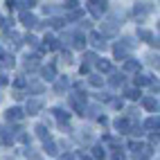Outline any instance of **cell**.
Here are the masks:
<instances>
[{
  "instance_id": "obj_22",
  "label": "cell",
  "mask_w": 160,
  "mask_h": 160,
  "mask_svg": "<svg viewBox=\"0 0 160 160\" xmlns=\"http://www.w3.org/2000/svg\"><path fill=\"white\" fill-rule=\"evenodd\" d=\"M43 90H45V86H43V83H38V81H32V83H29V92H34V95H41Z\"/></svg>"
},
{
  "instance_id": "obj_33",
  "label": "cell",
  "mask_w": 160,
  "mask_h": 160,
  "mask_svg": "<svg viewBox=\"0 0 160 160\" xmlns=\"http://www.w3.org/2000/svg\"><path fill=\"white\" fill-rule=\"evenodd\" d=\"M25 41H27L29 45H38V38H36V36H32V34H27V36H25Z\"/></svg>"
},
{
  "instance_id": "obj_20",
  "label": "cell",
  "mask_w": 160,
  "mask_h": 160,
  "mask_svg": "<svg viewBox=\"0 0 160 160\" xmlns=\"http://www.w3.org/2000/svg\"><path fill=\"white\" fill-rule=\"evenodd\" d=\"M97 68H99V72H111L113 70L111 61H106V59H97Z\"/></svg>"
},
{
  "instance_id": "obj_35",
  "label": "cell",
  "mask_w": 160,
  "mask_h": 160,
  "mask_svg": "<svg viewBox=\"0 0 160 160\" xmlns=\"http://www.w3.org/2000/svg\"><path fill=\"white\" fill-rule=\"evenodd\" d=\"M90 83H92V86H102V77H97V74H92V77H90Z\"/></svg>"
},
{
  "instance_id": "obj_9",
  "label": "cell",
  "mask_w": 160,
  "mask_h": 160,
  "mask_svg": "<svg viewBox=\"0 0 160 160\" xmlns=\"http://www.w3.org/2000/svg\"><path fill=\"white\" fill-rule=\"evenodd\" d=\"M43 151L48 156H59V147H57V142H52V140H43Z\"/></svg>"
},
{
  "instance_id": "obj_27",
  "label": "cell",
  "mask_w": 160,
  "mask_h": 160,
  "mask_svg": "<svg viewBox=\"0 0 160 160\" xmlns=\"http://www.w3.org/2000/svg\"><path fill=\"white\" fill-rule=\"evenodd\" d=\"M83 63H86V66L97 63V54H95V52H86V54H83Z\"/></svg>"
},
{
  "instance_id": "obj_36",
  "label": "cell",
  "mask_w": 160,
  "mask_h": 160,
  "mask_svg": "<svg viewBox=\"0 0 160 160\" xmlns=\"http://www.w3.org/2000/svg\"><path fill=\"white\" fill-rule=\"evenodd\" d=\"M14 86H16V88H23V86H27V81H25L23 77H18V79L14 81Z\"/></svg>"
},
{
  "instance_id": "obj_14",
  "label": "cell",
  "mask_w": 160,
  "mask_h": 160,
  "mask_svg": "<svg viewBox=\"0 0 160 160\" xmlns=\"http://www.w3.org/2000/svg\"><path fill=\"white\" fill-rule=\"evenodd\" d=\"M138 70H140V61H135V59L124 61V72H138Z\"/></svg>"
},
{
  "instance_id": "obj_6",
  "label": "cell",
  "mask_w": 160,
  "mask_h": 160,
  "mask_svg": "<svg viewBox=\"0 0 160 160\" xmlns=\"http://www.w3.org/2000/svg\"><path fill=\"white\" fill-rule=\"evenodd\" d=\"M115 129L120 133H131V122L126 120V117H117L115 120Z\"/></svg>"
},
{
  "instance_id": "obj_18",
  "label": "cell",
  "mask_w": 160,
  "mask_h": 160,
  "mask_svg": "<svg viewBox=\"0 0 160 160\" xmlns=\"http://www.w3.org/2000/svg\"><path fill=\"white\" fill-rule=\"evenodd\" d=\"M0 140H2V144H5V147H9V144L14 142V135H9L5 126H0Z\"/></svg>"
},
{
  "instance_id": "obj_30",
  "label": "cell",
  "mask_w": 160,
  "mask_h": 160,
  "mask_svg": "<svg viewBox=\"0 0 160 160\" xmlns=\"http://www.w3.org/2000/svg\"><path fill=\"white\" fill-rule=\"evenodd\" d=\"M149 9H151V7H149V5L144 2V5H135V9H133V12H135V16H138V14H140V16H144V14L149 12Z\"/></svg>"
},
{
  "instance_id": "obj_28",
  "label": "cell",
  "mask_w": 160,
  "mask_h": 160,
  "mask_svg": "<svg viewBox=\"0 0 160 160\" xmlns=\"http://www.w3.org/2000/svg\"><path fill=\"white\" fill-rule=\"evenodd\" d=\"M38 66V57H27V61H25V68L27 70H34Z\"/></svg>"
},
{
  "instance_id": "obj_7",
  "label": "cell",
  "mask_w": 160,
  "mask_h": 160,
  "mask_svg": "<svg viewBox=\"0 0 160 160\" xmlns=\"http://www.w3.org/2000/svg\"><path fill=\"white\" fill-rule=\"evenodd\" d=\"M70 41H72V48H74V50H83V48H86V43H88L83 34H72Z\"/></svg>"
},
{
  "instance_id": "obj_41",
  "label": "cell",
  "mask_w": 160,
  "mask_h": 160,
  "mask_svg": "<svg viewBox=\"0 0 160 160\" xmlns=\"http://www.w3.org/2000/svg\"><path fill=\"white\" fill-rule=\"evenodd\" d=\"M7 83H9V79L5 77V74H0V86H7Z\"/></svg>"
},
{
  "instance_id": "obj_31",
  "label": "cell",
  "mask_w": 160,
  "mask_h": 160,
  "mask_svg": "<svg viewBox=\"0 0 160 160\" xmlns=\"http://www.w3.org/2000/svg\"><path fill=\"white\" fill-rule=\"evenodd\" d=\"M111 83H113V86H122V83H124V74H113Z\"/></svg>"
},
{
  "instance_id": "obj_42",
  "label": "cell",
  "mask_w": 160,
  "mask_h": 160,
  "mask_svg": "<svg viewBox=\"0 0 160 160\" xmlns=\"http://www.w3.org/2000/svg\"><path fill=\"white\" fill-rule=\"evenodd\" d=\"M14 97H16V99H23V97H25V92H20V90H16V92H14Z\"/></svg>"
},
{
  "instance_id": "obj_24",
  "label": "cell",
  "mask_w": 160,
  "mask_h": 160,
  "mask_svg": "<svg viewBox=\"0 0 160 160\" xmlns=\"http://www.w3.org/2000/svg\"><path fill=\"white\" fill-rule=\"evenodd\" d=\"M144 129L147 131H153V129L158 131V117H149V120L144 122Z\"/></svg>"
},
{
  "instance_id": "obj_8",
  "label": "cell",
  "mask_w": 160,
  "mask_h": 160,
  "mask_svg": "<svg viewBox=\"0 0 160 160\" xmlns=\"http://www.w3.org/2000/svg\"><path fill=\"white\" fill-rule=\"evenodd\" d=\"M20 23H23V25H25V27L29 29V27H36V23H38V20H36V16H34V14L25 12L23 16H20Z\"/></svg>"
},
{
  "instance_id": "obj_26",
  "label": "cell",
  "mask_w": 160,
  "mask_h": 160,
  "mask_svg": "<svg viewBox=\"0 0 160 160\" xmlns=\"http://www.w3.org/2000/svg\"><path fill=\"white\" fill-rule=\"evenodd\" d=\"M124 95H126L129 99H140V90H138V88H126Z\"/></svg>"
},
{
  "instance_id": "obj_40",
  "label": "cell",
  "mask_w": 160,
  "mask_h": 160,
  "mask_svg": "<svg viewBox=\"0 0 160 160\" xmlns=\"http://www.w3.org/2000/svg\"><path fill=\"white\" fill-rule=\"evenodd\" d=\"M61 57H63V61H66V63H70V61H72V57H70V52H63Z\"/></svg>"
},
{
  "instance_id": "obj_15",
  "label": "cell",
  "mask_w": 160,
  "mask_h": 160,
  "mask_svg": "<svg viewBox=\"0 0 160 160\" xmlns=\"http://www.w3.org/2000/svg\"><path fill=\"white\" fill-rule=\"evenodd\" d=\"M41 72H43V79H48V81H54V79H57V70H54L52 63H50V66H45Z\"/></svg>"
},
{
  "instance_id": "obj_3",
  "label": "cell",
  "mask_w": 160,
  "mask_h": 160,
  "mask_svg": "<svg viewBox=\"0 0 160 160\" xmlns=\"http://www.w3.org/2000/svg\"><path fill=\"white\" fill-rule=\"evenodd\" d=\"M88 9H90V14L95 18H99L106 9H108V2H88Z\"/></svg>"
},
{
  "instance_id": "obj_17",
  "label": "cell",
  "mask_w": 160,
  "mask_h": 160,
  "mask_svg": "<svg viewBox=\"0 0 160 160\" xmlns=\"http://www.w3.org/2000/svg\"><path fill=\"white\" fill-rule=\"evenodd\" d=\"M133 83H135V88L140 90V86H149V83H151V79H149V77H144V74H135Z\"/></svg>"
},
{
  "instance_id": "obj_19",
  "label": "cell",
  "mask_w": 160,
  "mask_h": 160,
  "mask_svg": "<svg viewBox=\"0 0 160 160\" xmlns=\"http://www.w3.org/2000/svg\"><path fill=\"white\" fill-rule=\"evenodd\" d=\"M34 131H36V135L41 138V140H50V133H48V126L45 124H36Z\"/></svg>"
},
{
  "instance_id": "obj_21",
  "label": "cell",
  "mask_w": 160,
  "mask_h": 160,
  "mask_svg": "<svg viewBox=\"0 0 160 160\" xmlns=\"http://www.w3.org/2000/svg\"><path fill=\"white\" fill-rule=\"evenodd\" d=\"M97 158V160H104L106 158V151H104V147L102 144H97V147H92V160Z\"/></svg>"
},
{
  "instance_id": "obj_10",
  "label": "cell",
  "mask_w": 160,
  "mask_h": 160,
  "mask_svg": "<svg viewBox=\"0 0 160 160\" xmlns=\"http://www.w3.org/2000/svg\"><path fill=\"white\" fill-rule=\"evenodd\" d=\"M14 57L12 54H7V52H2V48H0V66H5V68H14Z\"/></svg>"
},
{
  "instance_id": "obj_32",
  "label": "cell",
  "mask_w": 160,
  "mask_h": 160,
  "mask_svg": "<svg viewBox=\"0 0 160 160\" xmlns=\"http://www.w3.org/2000/svg\"><path fill=\"white\" fill-rule=\"evenodd\" d=\"M77 0H68V2H63V7H66V9H70V12H74V9H77Z\"/></svg>"
},
{
  "instance_id": "obj_5",
  "label": "cell",
  "mask_w": 160,
  "mask_h": 160,
  "mask_svg": "<svg viewBox=\"0 0 160 160\" xmlns=\"http://www.w3.org/2000/svg\"><path fill=\"white\" fill-rule=\"evenodd\" d=\"M41 108H43V102H41V99H29L27 106H25V111H27L29 115H38Z\"/></svg>"
},
{
  "instance_id": "obj_11",
  "label": "cell",
  "mask_w": 160,
  "mask_h": 160,
  "mask_svg": "<svg viewBox=\"0 0 160 160\" xmlns=\"http://www.w3.org/2000/svg\"><path fill=\"white\" fill-rule=\"evenodd\" d=\"M138 36L144 38L149 45H156V48H158V41H156V36L151 34V32H147V29H138Z\"/></svg>"
},
{
  "instance_id": "obj_37",
  "label": "cell",
  "mask_w": 160,
  "mask_h": 160,
  "mask_svg": "<svg viewBox=\"0 0 160 160\" xmlns=\"http://www.w3.org/2000/svg\"><path fill=\"white\" fill-rule=\"evenodd\" d=\"M18 140H20V142H25V144H27V142H32V138H29L27 133H18Z\"/></svg>"
},
{
  "instance_id": "obj_29",
  "label": "cell",
  "mask_w": 160,
  "mask_h": 160,
  "mask_svg": "<svg viewBox=\"0 0 160 160\" xmlns=\"http://www.w3.org/2000/svg\"><path fill=\"white\" fill-rule=\"evenodd\" d=\"M63 23H66L63 18H50V20H48V25H50V27H54V29L63 27Z\"/></svg>"
},
{
  "instance_id": "obj_12",
  "label": "cell",
  "mask_w": 160,
  "mask_h": 160,
  "mask_svg": "<svg viewBox=\"0 0 160 160\" xmlns=\"http://www.w3.org/2000/svg\"><path fill=\"white\" fill-rule=\"evenodd\" d=\"M142 106H144L147 111L156 113V111H158V99H156V97H142Z\"/></svg>"
},
{
  "instance_id": "obj_13",
  "label": "cell",
  "mask_w": 160,
  "mask_h": 160,
  "mask_svg": "<svg viewBox=\"0 0 160 160\" xmlns=\"http://www.w3.org/2000/svg\"><path fill=\"white\" fill-rule=\"evenodd\" d=\"M5 41H9V43H12L14 48H18L20 43H23V41H20V36L16 34V32H9V29H5Z\"/></svg>"
},
{
  "instance_id": "obj_23",
  "label": "cell",
  "mask_w": 160,
  "mask_h": 160,
  "mask_svg": "<svg viewBox=\"0 0 160 160\" xmlns=\"http://www.w3.org/2000/svg\"><path fill=\"white\" fill-rule=\"evenodd\" d=\"M68 86H70V81H68L66 77H63V79H59V81L54 83V90H57V92H63V90H66Z\"/></svg>"
},
{
  "instance_id": "obj_43",
  "label": "cell",
  "mask_w": 160,
  "mask_h": 160,
  "mask_svg": "<svg viewBox=\"0 0 160 160\" xmlns=\"http://www.w3.org/2000/svg\"><path fill=\"white\" fill-rule=\"evenodd\" d=\"M122 158H124V156H122V151H117V153L113 156V160H122Z\"/></svg>"
},
{
  "instance_id": "obj_45",
  "label": "cell",
  "mask_w": 160,
  "mask_h": 160,
  "mask_svg": "<svg viewBox=\"0 0 160 160\" xmlns=\"http://www.w3.org/2000/svg\"><path fill=\"white\" fill-rule=\"evenodd\" d=\"M29 160H41V158H38V156H32V158H29Z\"/></svg>"
},
{
  "instance_id": "obj_44",
  "label": "cell",
  "mask_w": 160,
  "mask_h": 160,
  "mask_svg": "<svg viewBox=\"0 0 160 160\" xmlns=\"http://www.w3.org/2000/svg\"><path fill=\"white\" fill-rule=\"evenodd\" d=\"M81 160H92V158L90 156H81Z\"/></svg>"
},
{
  "instance_id": "obj_2",
  "label": "cell",
  "mask_w": 160,
  "mask_h": 160,
  "mask_svg": "<svg viewBox=\"0 0 160 160\" xmlns=\"http://www.w3.org/2000/svg\"><path fill=\"white\" fill-rule=\"evenodd\" d=\"M23 108H18V106H12V108H7L5 111V117H7V120L9 122H18V120H23Z\"/></svg>"
},
{
  "instance_id": "obj_25",
  "label": "cell",
  "mask_w": 160,
  "mask_h": 160,
  "mask_svg": "<svg viewBox=\"0 0 160 160\" xmlns=\"http://www.w3.org/2000/svg\"><path fill=\"white\" fill-rule=\"evenodd\" d=\"M14 7H20V9H25V12H27V9H34L36 2H34V0H23V2H16Z\"/></svg>"
},
{
  "instance_id": "obj_34",
  "label": "cell",
  "mask_w": 160,
  "mask_h": 160,
  "mask_svg": "<svg viewBox=\"0 0 160 160\" xmlns=\"http://www.w3.org/2000/svg\"><path fill=\"white\" fill-rule=\"evenodd\" d=\"M81 16H83V12H79V9H74V12H72V14H70L68 18H70V20H77V18H81Z\"/></svg>"
},
{
  "instance_id": "obj_46",
  "label": "cell",
  "mask_w": 160,
  "mask_h": 160,
  "mask_svg": "<svg viewBox=\"0 0 160 160\" xmlns=\"http://www.w3.org/2000/svg\"><path fill=\"white\" fill-rule=\"evenodd\" d=\"M2 23H5V20H2V18H0V25H2Z\"/></svg>"
},
{
  "instance_id": "obj_1",
  "label": "cell",
  "mask_w": 160,
  "mask_h": 160,
  "mask_svg": "<svg viewBox=\"0 0 160 160\" xmlns=\"http://www.w3.org/2000/svg\"><path fill=\"white\" fill-rule=\"evenodd\" d=\"M70 106L74 111H77L79 115H83V106H86V92H74L70 95Z\"/></svg>"
},
{
  "instance_id": "obj_38",
  "label": "cell",
  "mask_w": 160,
  "mask_h": 160,
  "mask_svg": "<svg viewBox=\"0 0 160 160\" xmlns=\"http://www.w3.org/2000/svg\"><path fill=\"white\" fill-rule=\"evenodd\" d=\"M79 72H81V74H88V72H90V66H86V63H81V68H79Z\"/></svg>"
},
{
  "instance_id": "obj_47",
  "label": "cell",
  "mask_w": 160,
  "mask_h": 160,
  "mask_svg": "<svg viewBox=\"0 0 160 160\" xmlns=\"http://www.w3.org/2000/svg\"><path fill=\"white\" fill-rule=\"evenodd\" d=\"M0 102H2V95H0Z\"/></svg>"
},
{
  "instance_id": "obj_16",
  "label": "cell",
  "mask_w": 160,
  "mask_h": 160,
  "mask_svg": "<svg viewBox=\"0 0 160 160\" xmlns=\"http://www.w3.org/2000/svg\"><path fill=\"white\" fill-rule=\"evenodd\" d=\"M52 115H54V117H57V120H59L61 124L70 120V113H68V111H63V108H52Z\"/></svg>"
},
{
  "instance_id": "obj_4",
  "label": "cell",
  "mask_w": 160,
  "mask_h": 160,
  "mask_svg": "<svg viewBox=\"0 0 160 160\" xmlns=\"http://www.w3.org/2000/svg\"><path fill=\"white\" fill-rule=\"evenodd\" d=\"M86 41H90L95 48H102V50L106 48V41H104V36L99 34V32H90V34L86 36Z\"/></svg>"
},
{
  "instance_id": "obj_39",
  "label": "cell",
  "mask_w": 160,
  "mask_h": 160,
  "mask_svg": "<svg viewBox=\"0 0 160 160\" xmlns=\"http://www.w3.org/2000/svg\"><path fill=\"white\" fill-rule=\"evenodd\" d=\"M149 142H151V147H158V133H156V135H151V138H149Z\"/></svg>"
}]
</instances>
